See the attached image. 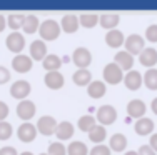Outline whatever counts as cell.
Wrapping results in <instances>:
<instances>
[{
  "mask_svg": "<svg viewBox=\"0 0 157 155\" xmlns=\"http://www.w3.org/2000/svg\"><path fill=\"white\" fill-rule=\"evenodd\" d=\"M124 155H137V150H127Z\"/></svg>",
  "mask_w": 157,
  "mask_h": 155,
  "instance_id": "45",
  "label": "cell"
},
{
  "mask_svg": "<svg viewBox=\"0 0 157 155\" xmlns=\"http://www.w3.org/2000/svg\"><path fill=\"white\" fill-rule=\"evenodd\" d=\"M39 155H48V153H47V152H44V153H39Z\"/></svg>",
  "mask_w": 157,
  "mask_h": 155,
  "instance_id": "47",
  "label": "cell"
},
{
  "mask_svg": "<svg viewBox=\"0 0 157 155\" xmlns=\"http://www.w3.org/2000/svg\"><path fill=\"white\" fill-rule=\"evenodd\" d=\"M72 80L78 87H87L92 82V73L89 68H77L72 75Z\"/></svg>",
  "mask_w": 157,
  "mask_h": 155,
  "instance_id": "24",
  "label": "cell"
},
{
  "mask_svg": "<svg viewBox=\"0 0 157 155\" xmlns=\"http://www.w3.org/2000/svg\"><path fill=\"white\" fill-rule=\"evenodd\" d=\"M47 153L48 155H67V149H65V145H63V143H60L57 140V142H52L50 145H48Z\"/></svg>",
  "mask_w": 157,
  "mask_h": 155,
  "instance_id": "35",
  "label": "cell"
},
{
  "mask_svg": "<svg viewBox=\"0 0 157 155\" xmlns=\"http://www.w3.org/2000/svg\"><path fill=\"white\" fill-rule=\"evenodd\" d=\"M17 137L22 140V142L29 143L33 142L37 137V127L32 124V122H22L17 128Z\"/></svg>",
  "mask_w": 157,
  "mask_h": 155,
  "instance_id": "10",
  "label": "cell"
},
{
  "mask_svg": "<svg viewBox=\"0 0 157 155\" xmlns=\"http://www.w3.org/2000/svg\"><path fill=\"white\" fill-rule=\"evenodd\" d=\"M62 64H63L62 58L59 57L57 54H48L42 60V65H44V68H45L47 72H57V70L62 67Z\"/></svg>",
  "mask_w": 157,
  "mask_h": 155,
  "instance_id": "26",
  "label": "cell"
},
{
  "mask_svg": "<svg viewBox=\"0 0 157 155\" xmlns=\"http://www.w3.org/2000/svg\"><path fill=\"white\" fill-rule=\"evenodd\" d=\"M12 134H13L12 124L7 122V120L0 122V140H9L10 137H12Z\"/></svg>",
  "mask_w": 157,
  "mask_h": 155,
  "instance_id": "34",
  "label": "cell"
},
{
  "mask_svg": "<svg viewBox=\"0 0 157 155\" xmlns=\"http://www.w3.org/2000/svg\"><path fill=\"white\" fill-rule=\"evenodd\" d=\"M137 155H157V153L151 149V145L147 143V145H140V147H139V150H137Z\"/></svg>",
  "mask_w": 157,
  "mask_h": 155,
  "instance_id": "41",
  "label": "cell"
},
{
  "mask_svg": "<svg viewBox=\"0 0 157 155\" xmlns=\"http://www.w3.org/2000/svg\"><path fill=\"white\" fill-rule=\"evenodd\" d=\"M5 45L12 54H15V55L22 54V50L25 49L24 34H20V32H10V34L7 35V39H5Z\"/></svg>",
  "mask_w": 157,
  "mask_h": 155,
  "instance_id": "6",
  "label": "cell"
},
{
  "mask_svg": "<svg viewBox=\"0 0 157 155\" xmlns=\"http://www.w3.org/2000/svg\"><path fill=\"white\" fill-rule=\"evenodd\" d=\"M78 24L85 28H92L99 24V13L95 12H82L78 15Z\"/></svg>",
  "mask_w": 157,
  "mask_h": 155,
  "instance_id": "28",
  "label": "cell"
},
{
  "mask_svg": "<svg viewBox=\"0 0 157 155\" xmlns=\"http://www.w3.org/2000/svg\"><path fill=\"white\" fill-rule=\"evenodd\" d=\"M57 125H59V122L55 120V117H52V115H42L39 120H37V132L39 134H42V135H52V134H55V130H57Z\"/></svg>",
  "mask_w": 157,
  "mask_h": 155,
  "instance_id": "8",
  "label": "cell"
},
{
  "mask_svg": "<svg viewBox=\"0 0 157 155\" xmlns=\"http://www.w3.org/2000/svg\"><path fill=\"white\" fill-rule=\"evenodd\" d=\"M10 80V70L5 67V65H0V85L2 83H7Z\"/></svg>",
  "mask_w": 157,
  "mask_h": 155,
  "instance_id": "38",
  "label": "cell"
},
{
  "mask_svg": "<svg viewBox=\"0 0 157 155\" xmlns=\"http://www.w3.org/2000/svg\"><path fill=\"white\" fill-rule=\"evenodd\" d=\"M154 127H155L154 120H152L151 117H142V119H137L136 124H134V130H136V134L142 135V137L154 134Z\"/></svg>",
  "mask_w": 157,
  "mask_h": 155,
  "instance_id": "13",
  "label": "cell"
},
{
  "mask_svg": "<svg viewBox=\"0 0 157 155\" xmlns=\"http://www.w3.org/2000/svg\"><path fill=\"white\" fill-rule=\"evenodd\" d=\"M9 112H10V110H9V105H7L3 100H0V122H3L7 117H9Z\"/></svg>",
  "mask_w": 157,
  "mask_h": 155,
  "instance_id": "39",
  "label": "cell"
},
{
  "mask_svg": "<svg viewBox=\"0 0 157 155\" xmlns=\"http://www.w3.org/2000/svg\"><path fill=\"white\" fill-rule=\"evenodd\" d=\"M47 55H48L47 43L44 42V40L37 39V40H33V42L30 43V58L32 60H40L42 62Z\"/></svg>",
  "mask_w": 157,
  "mask_h": 155,
  "instance_id": "17",
  "label": "cell"
},
{
  "mask_svg": "<svg viewBox=\"0 0 157 155\" xmlns=\"http://www.w3.org/2000/svg\"><path fill=\"white\" fill-rule=\"evenodd\" d=\"M77 125L82 132H87L89 134V132L92 130V127L97 125V120H95V117H92V115H82L77 122Z\"/></svg>",
  "mask_w": 157,
  "mask_h": 155,
  "instance_id": "33",
  "label": "cell"
},
{
  "mask_svg": "<svg viewBox=\"0 0 157 155\" xmlns=\"http://www.w3.org/2000/svg\"><path fill=\"white\" fill-rule=\"evenodd\" d=\"M119 22H121V15L115 12H105V13H100L99 15V25L107 28V32L117 28Z\"/></svg>",
  "mask_w": 157,
  "mask_h": 155,
  "instance_id": "16",
  "label": "cell"
},
{
  "mask_svg": "<svg viewBox=\"0 0 157 155\" xmlns=\"http://www.w3.org/2000/svg\"><path fill=\"white\" fill-rule=\"evenodd\" d=\"M145 39L149 42L155 43L157 42V24H151L147 28H145Z\"/></svg>",
  "mask_w": 157,
  "mask_h": 155,
  "instance_id": "37",
  "label": "cell"
},
{
  "mask_svg": "<svg viewBox=\"0 0 157 155\" xmlns=\"http://www.w3.org/2000/svg\"><path fill=\"white\" fill-rule=\"evenodd\" d=\"M139 62H140V65H144V67H147V68H155L157 50L154 47H145V49L139 54Z\"/></svg>",
  "mask_w": 157,
  "mask_h": 155,
  "instance_id": "15",
  "label": "cell"
},
{
  "mask_svg": "<svg viewBox=\"0 0 157 155\" xmlns=\"http://www.w3.org/2000/svg\"><path fill=\"white\" fill-rule=\"evenodd\" d=\"M102 77L104 82L109 83V85H117V83L124 82V70L119 67L115 62H110L107 64L102 70Z\"/></svg>",
  "mask_w": 157,
  "mask_h": 155,
  "instance_id": "2",
  "label": "cell"
},
{
  "mask_svg": "<svg viewBox=\"0 0 157 155\" xmlns=\"http://www.w3.org/2000/svg\"><path fill=\"white\" fill-rule=\"evenodd\" d=\"M114 62L122 70L129 72V70H132V65H134V55H130L129 52H125V50H119L117 54L114 55Z\"/></svg>",
  "mask_w": 157,
  "mask_h": 155,
  "instance_id": "22",
  "label": "cell"
},
{
  "mask_svg": "<svg viewBox=\"0 0 157 155\" xmlns=\"http://www.w3.org/2000/svg\"><path fill=\"white\" fill-rule=\"evenodd\" d=\"M18 155H33L30 150H25V152H22V153H18Z\"/></svg>",
  "mask_w": 157,
  "mask_h": 155,
  "instance_id": "46",
  "label": "cell"
},
{
  "mask_svg": "<svg viewBox=\"0 0 157 155\" xmlns=\"http://www.w3.org/2000/svg\"><path fill=\"white\" fill-rule=\"evenodd\" d=\"M95 120L99 122L100 125L107 127V125H112L115 120H117V110H115L114 105H102L97 109L95 113Z\"/></svg>",
  "mask_w": 157,
  "mask_h": 155,
  "instance_id": "3",
  "label": "cell"
},
{
  "mask_svg": "<svg viewBox=\"0 0 157 155\" xmlns=\"http://www.w3.org/2000/svg\"><path fill=\"white\" fill-rule=\"evenodd\" d=\"M144 83L142 80V73L139 70H129V72L124 73V85L129 88V90H139L140 85Z\"/></svg>",
  "mask_w": 157,
  "mask_h": 155,
  "instance_id": "14",
  "label": "cell"
},
{
  "mask_svg": "<svg viewBox=\"0 0 157 155\" xmlns=\"http://www.w3.org/2000/svg\"><path fill=\"white\" fill-rule=\"evenodd\" d=\"M62 28L60 24L54 18H47V20L40 22V27H39V35L40 40L44 42H52V40H57L59 35H60Z\"/></svg>",
  "mask_w": 157,
  "mask_h": 155,
  "instance_id": "1",
  "label": "cell"
},
{
  "mask_svg": "<svg viewBox=\"0 0 157 155\" xmlns=\"http://www.w3.org/2000/svg\"><path fill=\"white\" fill-rule=\"evenodd\" d=\"M142 80L149 90H157V68H147L142 75Z\"/></svg>",
  "mask_w": 157,
  "mask_h": 155,
  "instance_id": "31",
  "label": "cell"
},
{
  "mask_svg": "<svg viewBox=\"0 0 157 155\" xmlns=\"http://www.w3.org/2000/svg\"><path fill=\"white\" fill-rule=\"evenodd\" d=\"M78 15L75 13H65L60 20V28L65 34H75L78 30Z\"/></svg>",
  "mask_w": 157,
  "mask_h": 155,
  "instance_id": "19",
  "label": "cell"
},
{
  "mask_svg": "<svg viewBox=\"0 0 157 155\" xmlns=\"http://www.w3.org/2000/svg\"><path fill=\"white\" fill-rule=\"evenodd\" d=\"M24 13H10V15H7V27L12 28V32H18V28H22V25H24Z\"/></svg>",
  "mask_w": 157,
  "mask_h": 155,
  "instance_id": "32",
  "label": "cell"
},
{
  "mask_svg": "<svg viewBox=\"0 0 157 155\" xmlns=\"http://www.w3.org/2000/svg\"><path fill=\"white\" fill-rule=\"evenodd\" d=\"M39 27H40V22H39V17H37L35 13H29V15H25L24 25H22V28H24L25 34H29V35L35 34V32L39 30Z\"/></svg>",
  "mask_w": 157,
  "mask_h": 155,
  "instance_id": "27",
  "label": "cell"
},
{
  "mask_svg": "<svg viewBox=\"0 0 157 155\" xmlns=\"http://www.w3.org/2000/svg\"><path fill=\"white\" fill-rule=\"evenodd\" d=\"M124 47H125V52H129L130 55H139L145 49V40L139 34H130L129 37H125Z\"/></svg>",
  "mask_w": 157,
  "mask_h": 155,
  "instance_id": "5",
  "label": "cell"
},
{
  "mask_svg": "<svg viewBox=\"0 0 157 155\" xmlns=\"http://www.w3.org/2000/svg\"><path fill=\"white\" fill-rule=\"evenodd\" d=\"M151 109H152V112L157 115V97L152 98V102H151Z\"/></svg>",
  "mask_w": 157,
  "mask_h": 155,
  "instance_id": "44",
  "label": "cell"
},
{
  "mask_svg": "<svg viewBox=\"0 0 157 155\" xmlns=\"http://www.w3.org/2000/svg\"><path fill=\"white\" fill-rule=\"evenodd\" d=\"M67 155H89V147L82 140H72L67 145Z\"/></svg>",
  "mask_w": 157,
  "mask_h": 155,
  "instance_id": "29",
  "label": "cell"
},
{
  "mask_svg": "<svg viewBox=\"0 0 157 155\" xmlns=\"http://www.w3.org/2000/svg\"><path fill=\"white\" fill-rule=\"evenodd\" d=\"M89 155H112V150L109 149V145L99 143V145H94L89 150Z\"/></svg>",
  "mask_w": 157,
  "mask_h": 155,
  "instance_id": "36",
  "label": "cell"
},
{
  "mask_svg": "<svg viewBox=\"0 0 157 155\" xmlns=\"http://www.w3.org/2000/svg\"><path fill=\"white\" fill-rule=\"evenodd\" d=\"M127 147V137L125 134H122V132H117V134H114L109 140V149L114 150V152H124Z\"/></svg>",
  "mask_w": 157,
  "mask_h": 155,
  "instance_id": "25",
  "label": "cell"
},
{
  "mask_svg": "<svg viewBox=\"0 0 157 155\" xmlns=\"http://www.w3.org/2000/svg\"><path fill=\"white\" fill-rule=\"evenodd\" d=\"M74 134H75V127H74L72 122H69V120L59 122L57 130H55V137L59 138V142H60V140H69V138H72Z\"/></svg>",
  "mask_w": 157,
  "mask_h": 155,
  "instance_id": "18",
  "label": "cell"
},
{
  "mask_svg": "<svg viewBox=\"0 0 157 155\" xmlns=\"http://www.w3.org/2000/svg\"><path fill=\"white\" fill-rule=\"evenodd\" d=\"M72 62L77 65V68H89L92 64V54L87 47H77L72 54Z\"/></svg>",
  "mask_w": 157,
  "mask_h": 155,
  "instance_id": "9",
  "label": "cell"
},
{
  "mask_svg": "<svg viewBox=\"0 0 157 155\" xmlns=\"http://www.w3.org/2000/svg\"><path fill=\"white\" fill-rule=\"evenodd\" d=\"M33 65V60L30 58V55H25V54H18L12 58V68L15 70L17 73H25V72H30Z\"/></svg>",
  "mask_w": 157,
  "mask_h": 155,
  "instance_id": "11",
  "label": "cell"
},
{
  "mask_svg": "<svg viewBox=\"0 0 157 155\" xmlns=\"http://www.w3.org/2000/svg\"><path fill=\"white\" fill-rule=\"evenodd\" d=\"M145 112H147V107H145V102L140 98H132L127 103V115L132 119H142L145 117Z\"/></svg>",
  "mask_w": 157,
  "mask_h": 155,
  "instance_id": "12",
  "label": "cell"
},
{
  "mask_svg": "<svg viewBox=\"0 0 157 155\" xmlns=\"http://www.w3.org/2000/svg\"><path fill=\"white\" fill-rule=\"evenodd\" d=\"M44 82H45V85L50 90H59V88L63 87L65 79H63V75L57 70V72H47L45 77H44Z\"/></svg>",
  "mask_w": 157,
  "mask_h": 155,
  "instance_id": "21",
  "label": "cell"
},
{
  "mask_svg": "<svg viewBox=\"0 0 157 155\" xmlns=\"http://www.w3.org/2000/svg\"><path fill=\"white\" fill-rule=\"evenodd\" d=\"M107 92V85L104 80H92L90 83L87 85V94L90 98H102Z\"/></svg>",
  "mask_w": 157,
  "mask_h": 155,
  "instance_id": "23",
  "label": "cell"
},
{
  "mask_svg": "<svg viewBox=\"0 0 157 155\" xmlns=\"http://www.w3.org/2000/svg\"><path fill=\"white\" fill-rule=\"evenodd\" d=\"M105 137H107V130H105V127L100 125V124H97L95 127H92V130L89 132V140L97 143V145L102 143L104 140H105Z\"/></svg>",
  "mask_w": 157,
  "mask_h": 155,
  "instance_id": "30",
  "label": "cell"
},
{
  "mask_svg": "<svg viewBox=\"0 0 157 155\" xmlns=\"http://www.w3.org/2000/svg\"><path fill=\"white\" fill-rule=\"evenodd\" d=\"M30 92H32L30 82H27V80H24V79H18L10 85V95H12V98H17L18 102L25 100V98L30 95Z\"/></svg>",
  "mask_w": 157,
  "mask_h": 155,
  "instance_id": "4",
  "label": "cell"
},
{
  "mask_svg": "<svg viewBox=\"0 0 157 155\" xmlns=\"http://www.w3.org/2000/svg\"><path fill=\"white\" fill-rule=\"evenodd\" d=\"M5 27H7V17L3 13H0V32H3Z\"/></svg>",
  "mask_w": 157,
  "mask_h": 155,
  "instance_id": "43",
  "label": "cell"
},
{
  "mask_svg": "<svg viewBox=\"0 0 157 155\" xmlns=\"http://www.w3.org/2000/svg\"><path fill=\"white\" fill-rule=\"evenodd\" d=\"M125 42V35L122 34L121 28H114V30H109L105 34V43L110 47V49H119L122 47Z\"/></svg>",
  "mask_w": 157,
  "mask_h": 155,
  "instance_id": "20",
  "label": "cell"
},
{
  "mask_svg": "<svg viewBox=\"0 0 157 155\" xmlns=\"http://www.w3.org/2000/svg\"><path fill=\"white\" fill-rule=\"evenodd\" d=\"M149 145H151V149L157 153V132H154V134L151 135V138H149Z\"/></svg>",
  "mask_w": 157,
  "mask_h": 155,
  "instance_id": "42",
  "label": "cell"
},
{
  "mask_svg": "<svg viewBox=\"0 0 157 155\" xmlns=\"http://www.w3.org/2000/svg\"><path fill=\"white\" fill-rule=\"evenodd\" d=\"M0 155H18V152L15 147H12V145H3L0 149Z\"/></svg>",
  "mask_w": 157,
  "mask_h": 155,
  "instance_id": "40",
  "label": "cell"
},
{
  "mask_svg": "<svg viewBox=\"0 0 157 155\" xmlns=\"http://www.w3.org/2000/svg\"><path fill=\"white\" fill-rule=\"evenodd\" d=\"M17 117L18 119H22L24 122H30L33 117H35V112H37V107L35 103L32 100H29V98H25V100H20L17 103Z\"/></svg>",
  "mask_w": 157,
  "mask_h": 155,
  "instance_id": "7",
  "label": "cell"
}]
</instances>
